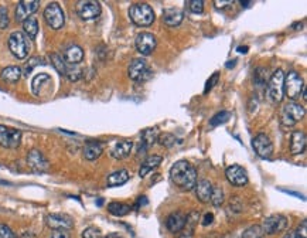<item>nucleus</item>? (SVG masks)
Returning <instances> with one entry per match:
<instances>
[{
    "label": "nucleus",
    "instance_id": "42",
    "mask_svg": "<svg viewBox=\"0 0 307 238\" xmlns=\"http://www.w3.org/2000/svg\"><path fill=\"white\" fill-rule=\"evenodd\" d=\"M67 77L70 81H78L81 77H82V70H80V68H68L67 70Z\"/></svg>",
    "mask_w": 307,
    "mask_h": 238
},
{
    "label": "nucleus",
    "instance_id": "44",
    "mask_svg": "<svg viewBox=\"0 0 307 238\" xmlns=\"http://www.w3.org/2000/svg\"><path fill=\"white\" fill-rule=\"evenodd\" d=\"M9 26V14L6 6H0V28H6Z\"/></svg>",
    "mask_w": 307,
    "mask_h": 238
},
{
    "label": "nucleus",
    "instance_id": "51",
    "mask_svg": "<svg viewBox=\"0 0 307 238\" xmlns=\"http://www.w3.org/2000/svg\"><path fill=\"white\" fill-rule=\"evenodd\" d=\"M254 2H241V5H242V7H249L251 5H252Z\"/></svg>",
    "mask_w": 307,
    "mask_h": 238
},
{
    "label": "nucleus",
    "instance_id": "32",
    "mask_svg": "<svg viewBox=\"0 0 307 238\" xmlns=\"http://www.w3.org/2000/svg\"><path fill=\"white\" fill-rule=\"evenodd\" d=\"M50 60H51V64L54 65V68L58 71V74L60 75H67V70H68V64L64 61V58L61 57L60 54H57V53H53V54L50 55Z\"/></svg>",
    "mask_w": 307,
    "mask_h": 238
},
{
    "label": "nucleus",
    "instance_id": "22",
    "mask_svg": "<svg viewBox=\"0 0 307 238\" xmlns=\"http://www.w3.org/2000/svg\"><path fill=\"white\" fill-rule=\"evenodd\" d=\"M84 60V50L80 46H70L64 53V61L70 65H77Z\"/></svg>",
    "mask_w": 307,
    "mask_h": 238
},
{
    "label": "nucleus",
    "instance_id": "7",
    "mask_svg": "<svg viewBox=\"0 0 307 238\" xmlns=\"http://www.w3.org/2000/svg\"><path fill=\"white\" fill-rule=\"evenodd\" d=\"M304 114H306V111L301 105L296 104L294 101L287 102L282 111V122L286 126H292L296 122H299L300 119H303Z\"/></svg>",
    "mask_w": 307,
    "mask_h": 238
},
{
    "label": "nucleus",
    "instance_id": "15",
    "mask_svg": "<svg viewBox=\"0 0 307 238\" xmlns=\"http://www.w3.org/2000/svg\"><path fill=\"white\" fill-rule=\"evenodd\" d=\"M27 164L30 166V169L37 173H43V172H47L50 167V163L46 159V156L41 153L40 150L33 149L28 152L27 155Z\"/></svg>",
    "mask_w": 307,
    "mask_h": 238
},
{
    "label": "nucleus",
    "instance_id": "24",
    "mask_svg": "<svg viewBox=\"0 0 307 238\" xmlns=\"http://www.w3.org/2000/svg\"><path fill=\"white\" fill-rule=\"evenodd\" d=\"M184 19V13L180 9H166L163 12V21L170 27H176L179 26Z\"/></svg>",
    "mask_w": 307,
    "mask_h": 238
},
{
    "label": "nucleus",
    "instance_id": "13",
    "mask_svg": "<svg viewBox=\"0 0 307 238\" xmlns=\"http://www.w3.org/2000/svg\"><path fill=\"white\" fill-rule=\"evenodd\" d=\"M39 6H40V2H37V0H21V2H19V5L16 7V13H14L16 21L27 20L28 17H31V14L39 10Z\"/></svg>",
    "mask_w": 307,
    "mask_h": 238
},
{
    "label": "nucleus",
    "instance_id": "48",
    "mask_svg": "<svg viewBox=\"0 0 307 238\" xmlns=\"http://www.w3.org/2000/svg\"><path fill=\"white\" fill-rule=\"evenodd\" d=\"M214 221V214L213 213H207L204 218H202V225H210L213 224Z\"/></svg>",
    "mask_w": 307,
    "mask_h": 238
},
{
    "label": "nucleus",
    "instance_id": "25",
    "mask_svg": "<svg viewBox=\"0 0 307 238\" xmlns=\"http://www.w3.org/2000/svg\"><path fill=\"white\" fill-rule=\"evenodd\" d=\"M132 142L130 141H120L114 145V148L111 150V156L115 159H125L130 155L132 150Z\"/></svg>",
    "mask_w": 307,
    "mask_h": 238
},
{
    "label": "nucleus",
    "instance_id": "47",
    "mask_svg": "<svg viewBox=\"0 0 307 238\" xmlns=\"http://www.w3.org/2000/svg\"><path fill=\"white\" fill-rule=\"evenodd\" d=\"M232 3H234V0H215L214 2V5H215L217 9H224V7L231 6Z\"/></svg>",
    "mask_w": 307,
    "mask_h": 238
},
{
    "label": "nucleus",
    "instance_id": "33",
    "mask_svg": "<svg viewBox=\"0 0 307 238\" xmlns=\"http://www.w3.org/2000/svg\"><path fill=\"white\" fill-rule=\"evenodd\" d=\"M51 78H50V75L47 74H39L36 78L33 80V84H31V89H33V94L34 95H40L41 92V87H43V84L44 81H50Z\"/></svg>",
    "mask_w": 307,
    "mask_h": 238
},
{
    "label": "nucleus",
    "instance_id": "36",
    "mask_svg": "<svg viewBox=\"0 0 307 238\" xmlns=\"http://www.w3.org/2000/svg\"><path fill=\"white\" fill-rule=\"evenodd\" d=\"M267 70L263 67H259L255 70L254 73V81L256 85H265L266 84V74Z\"/></svg>",
    "mask_w": 307,
    "mask_h": 238
},
{
    "label": "nucleus",
    "instance_id": "6",
    "mask_svg": "<svg viewBox=\"0 0 307 238\" xmlns=\"http://www.w3.org/2000/svg\"><path fill=\"white\" fill-rule=\"evenodd\" d=\"M44 20L48 26L54 30H58L64 26L65 23V17H64V12L58 3H50L46 10H44Z\"/></svg>",
    "mask_w": 307,
    "mask_h": 238
},
{
    "label": "nucleus",
    "instance_id": "50",
    "mask_svg": "<svg viewBox=\"0 0 307 238\" xmlns=\"http://www.w3.org/2000/svg\"><path fill=\"white\" fill-rule=\"evenodd\" d=\"M238 51H240V53H242V54H247L248 47H247V46H245V47H238Z\"/></svg>",
    "mask_w": 307,
    "mask_h": 238
},
{
    "label": "nucleus",
    "instance_id": "29",
    "mask_svg": "<svg viewBox=\"0 0 307 238\" xmlns=\"http://www.w3.org/2000/svg\"><path fill=\"white\" fill-rule=\"evenodd\" d=\"M0 77H2L3 81L9 82V84H14V82L20 80L21 70L19 67H16V65H10V67H6L2 71Z\"/></svg>",
    "mask_w": 307,
    "mask_h": 238
},
{
    "label": "nucleus",
    "instance_id": "19",
    "mask_svg": "<svg viewBox=\"0 0 307 238\" xmlns=\"http://www.w3.org/2000/svg\"><path fill=\"white\" fill-rule=\"evenodd\" d=\"M198 220H200V213L191 211L190 214H187L186 224L179 234V238H194V230H195V225L198 224Z\"/></svg>",
    "mask_w": 307,
    "mask_h": 238
},
{
    "label": "nucleus",
    "instance_id": "43",
    "mask_svg": "<svg viewBox=\"0 0 307 238\" xmlns=\"http://www.w3.org/2000/svg\"><path fill=\"white\" fill-rule=\"evenodd\" d=\"M0 238H17L13 230L6 224H0Z\"/></svg>",
    "mask_w": 307,
    "mask_h": 238
},
{
    "label": "nucleus",
    "instance_id": "46",
    "mask_svg": "<svg viewBox=\"0 0 307 238\" xmlns=\"http://www.w3.org/2000/svg\"><path fill=\"white\" fill-rule=\"evenodd\" d=\"M218 78H220V74L218 73H214L213 77L210 78L207 81V84H206V89H204V94H207L210 89H213V87L218 82Z\"/></svg>",
    "mask_w": 307,
    "mask_h": 238
},
{
    "label": "nucleus",
    "instance_id": "18",
    "mask_svg": "<svg viewBox=\"0 0 307 238\" xmlns=\"http://www.w3.org/2000/svg\"><path fill=\"white\" fill-rule=\"evenodd\" d=\"M306 133L303 130H293L290 138V152L292 155H301L306 149Z\"/></svg>",
    "mask_w": 307,
    "mask_h": 238
},
{
    "label": "nucleus",
    "instance_id": "3",
    "mask_svg": "<svg viewBox=\"0 0 307 238\" xmlns=\"http://www.w3.org/2000/svg\"><path fill=\"white\" fill-rule=\"evenodd\" d=\"M303 91H304V82L300 75L296 71H289L285 75V81H283V94H286L289 99L296 101L297 98H300Z\"/></svg>",
    "mask_w": 307,
    "mask_h": 238
},
{
    "label": "nucleus",
    "instance_id": "40",
    "mask_svg": "<svg viewBox=\"0 0 307 238\" xmlns=\"http://www.w3.org/2000/svg\"><path fill=\"white\" fill-rule=\"evenodd\" d=\"M157 141L160 142V145L166 146V148H170L176 143V136L172 135V133H163L157 138Z\"/></svg>",
    "mask_w": 307,
    "mask_h": 238
},
{
    "label": "nucleus",
    "instance_id": "34",
    "mask_svg": "<svg viewBox=\"0 0 307 238\" xmlns=\"http://www.w3.org/2000/svg\"><path fill=\"white\" fill-rule=\"evenodd\" d=\"M263 235H265V232L260 225H252L244 231L242 238H263Z\"/></svg>",
    "mask_w": 307,
    "mask_h": 238
},
{
    "label": "nucleus",
    "instance_id": "54",
    "mask_svg": "<svg viewBox=\"0 0 307 238\" xmlns=\"http://www.w3.org/2000/svg\"><path fill=\"white\" fill-rule=\"evenodd\" d=\"M235 62H236V61H235V60H234V61H229V64H227V67H228V68L234 67V65H235Z\"/></svg>",
    "mask_w": 307,
    "mask_h": 238
},
{
    "label": "nucleus",
    "instance_id": "12",
    "mask_svg": "<svg viewBox=\"0 0 307 238\" xmlns=\"http://www.w3.org/2000/svg\"><path fill=\"white\" fill-rule=\"evenodd\" d=\"M252 146H254L256 155L262 159H269L274 153V145L270 142V138L265 133H259L255 136L252 141Z\"/></svg>",
    "mask_w": 307,
    "mask_h": 238
},
{
    "label": "nucleus",
    "instance_id": "45",
    "mask_svg": "<svg viewBox=\"0 0 307 238\" xmlns=\"http://www.w3.org/2000/svg\"><path fill=\"white\" fill-rule=\"evenodd\" d=\"M296 234V237L297 238H307V221L306 220H303L300 223V225L297 227V230L294 231Z\"/></svg>",
    "mask_w": 307,
    "mask_h": 238
},
{
    "label": "nucleus",
    "instance_id": "30",
    "mask_svg": "<svg viewBox=\"0 0 307 238\" xmlns=\"http://www.w3.org/2000/svg\"><path fill=\"white\" fill-rule=\"evenodd\" d=\"M23 28H24V33L28 36V39L34 40L39 34V21L36 17H28L27 20L23 21Z\"/></svg>",
    "mask_w": 307,
    "mask_h": 238
},
{
    "label": "nucleus",
    "instance_id": "52",
    "mask_svg": "<svg viewBox=\"0 0 307 238\" xmlns=\"http://www.w3.org/2000/svg\"><path fill=\"white\" fill-rule=\"evenodd\" d=\"M105 238H123L122 237V235H119V234H109V235H108V237H105Z\"/></svg>",
    "mask_w": 307,
    "mask_h": 238
},
{
    "label": "nucleus",
    "instance_id": "41",
    "mask_svg": "<svg viewBox=\"0 0 307 238\" xmlns=\"http://www.w3.org/2000/svg\"><path fill=\"white\" fill-rule=\"evenodd\" d=\"M82 238H102V234L96 227H88L82 231Z\"/></svg>",
    "mask_w": 307,
    "mask_h": 238
},
{
    "label": "nucleus",
    "instance_id": "28",
    "mask_svg": "<svg viewBox=\"0 0 307 238\" xmlns=\"http://www.w3.org/2000/svg\"><path fill=\"white\" fill-rule=\"evenodd\" d=\"M157 138H159V133H157V129H146L142 135V145L141 149H139V153L142 152H146L154 142H157Z\"/></svg>",
    "mask_w": 307,
    "mask_h": 238
},
{
    "label": "nucleus",
    "instance_id": "5",
    "mask_svg": "<svg viewBox=\"0 0 307 238\" xmlns=\"http://www.w3.org/2000/svg\"><path fill=\"white\" fill-rule=\"evenodd\" d=\"M9 48L12 51V54L19 58V60H24L28 51H30V46H28V41H27L26 36L20 31H14L10 34L9 37Z\"/></svg>",
    "mask_w": 307,
    "mask_h": 238
},
{
    "label": "nucleus",
    "instance_id": "16",
    "mask_svg": "<svg viewBox=\"0 0 307 238\" xmlns=\"http://www.w3.org/2000/svg\"><path fill=\"white\" fill-rule=\"evenodd\" d=\"M46 223L50 228L55 231H68L73 228V220L65 214H48L46 217Z\"/></svg>",
    "mask_w": 307,
    "mask_h": 238
},
{
    "label": "nucleus",
    "instance_id": "37",
    "mask_svg": "<svg viewBox=\"0 0 307 238\" xmlns=\"http://www.w3.org/2000/svg\"><path fill=\"white\" fill-rule=\"evenodd\" d=\"M210 201H211L215 207H220L221 204L224 203V191H222V189H220V187H214Z\"/></svg>",
    "mask_w": 307,
    "mask_h": 238
},
{
    "label": "nucleus",
    "instance_id": "17",
    "mask_svg": "<svg viewBox=\"0 0 307 238\" xmlns=\"http://www.w3.org/2000/svg\"><path fill=\"white\" fill-rule=\"evenodd\" d=\"M225 176H227L228 182L232 186H236V187H242V186H245L248 183L247 170L238 166V164L229 166L227 172H225Z\"/></svg>",
    "mask_w": 307,
    "mask_h": 238
},
{
    "label": "nucleus",
    "instance_id": "9",
    "mask_svg": "<svg viewBox=\"0 0 307 238\" xmlns=\"http://www.w3.org/2000/svg\"><path fill=\"white\" fill-rule=\"evenodd\" d=\"M260 227H262V230H263L265 234L274 235V234H278V232L286 230L287 218L285 216H282V214H274V216H269L267 218H265Z\"/></svg>",
    "mask_w": 307,
    "mask_h": 238
},
{
    "label": "nucleus",
    "instance_id": "55",
    "mask_svg": "<svg viewBox=\"0 0 307 238\" xmlns=\"http://www.w3.org/2000/svg\"><path fill=\"white\" fill-rule=\"evenodd\" d=\"M222 238H235V237H232V235H224Z\"/></svg>",
    "mask_w": 307,
    "mask_h": 238
},
{
    "label": "nucleus",
    "instance_id": "31",
    "mask_svg": "<svg viewBox=\"0 0 307 238\" xmlns=\"http://www.w3.org/2000/svg\"><path fill=\"white\" fill-rule=\"evenodd\" d=\"M108 210L111 214H114L116 217H123V216H126L130 213V206H127L125 203H118V201H115V203H111L108 206Z\"/></svg>",
    "mask_w": 307,
    "mask_h": 238
},
{
    "label": "nucleus",
    "instance_id": "27",
    "mask_svg": "<svg viewBox=\"0 0 307 238\" xmlns=\"http://www.w3.org/2000/svg\"><path fill=\"white\" fill-rule=\"evenodd\" d=\"M161 160H163V157L159 156V155H152V156H149L142 163L141 166V170H139V176L141 177H145L147 175V173H150L152 170L156 169L159 164L161 163Z\"/></svg>",
    "mask_w": 307,
    "mask_h": 238
},
{
    "label": "nucleus",
    "instance_id": "26",
    "mask_svg": "<svg viewBox=\"0 0 307 238\" xmlns=\"http://www.w3.org/2000/svg\"><path fill=\"white\" fill-rule=\"evenodd\" d=\"M129 179H130V175L126 169L116 170L112 175L108 176V186L109 187H118V186L126 183Z\"/></svg>",
    "mask_w": 307,
    "mask_h": 238
},
{
    "label": "nucleus",
    "instance_id": "8",
    "mask_svg": "<svg viewBox=\"0 0 307 238\" xmlns=\"http://www.w3.org/2000/svg\"><path fill=\"white\" fill-rule=\"evenodd\" d=\"M127 74L130 77V80L133 81H146L152 77V70L149 68L147 62L142 58H134L133 61L129 64L127 67Z\"/></svg>",
    "mask_w": 307,
    "mask_h": 238
},
{
    "label": "nucleus",
    "instance_id": "39",
    "mask_svg": "<svg viewBox=\"0 0 307 238\" xmlns=\"http://www.w3.org/2000/svg\"><path fill=\"white\" fill-rule=\"evenodd\" d=\"M40 64H44V60L40 58V57H33V58H30L28 62H26V65H24V75L30 74V73L33 71V68L40 65Z\"/></svg>",
    "mask_w": 307,
    "mask_h": 238
},
{
    "label": "nucleus",
    "instance_id": "20",
    "mask_svg": "<svg viewBox=\"0 0 307 238\" xmlns=\"http://www.w3.org/2000/svg\"><path fill=\"white\" fill-rule=\"evenodd\" d=\"M195 189V196L200 200L201 203H208L211 200V194H213V184L208 180H200L198 183L194 186Z\"/></svg>",
    "mask_w": 307,
    "mask_h": 238
},
{
    "label": "nucleus",
    "instance_id": "56",
    "mask_svg": "<svg viewBox=\"0 0 307 238\" xmlns=\"http://www.w3.org/2000/svg\"><path fill=\"white\" fill-rule=\"evenodd\" d=\"M294 235H296V234H294ZM296 238H297V237H296Z\"/></svg>",
    "mask_w": 307,
    "mask_h": 238
},
{
    "label": "nucleus",
    "instance_id": "35",
    "mask_svg": "<svg viewBox=\"0 0 307 238\" xmlns=\"http://www.w3.org/2000/svg\"><path fill=\"white\" fill-rule=\"evenodd\" d=\"M231 118V114L228 112V111H221L218 114H215V115L211 118V121H210V125L211 126H218L221 123H225Z\"/></svg>",
    "mask_w": 307,
    "mask_h": 238
},
{
    "label": "nucleus",
    "instance_id": "10",
    "mask_svg": "<svg viewBox=\"0 0 307 238\" xmlns=\"http://www.w3.org/2000/svg\"><path fill=\"white\" fill-rule=\"evenodd\" d=\"M21 142V130L0 125V146L7 149L17 148Z\"/></svg>",
    "mask_w": 307,
    "mask_h": 238
},
{
    "label": "nucleus",
    "instance_id": "14",
    "mask_svg": "<svg viewBox=\"0 0 307 238\" xmlns=\"http://www.w3.org/2000/svg\"><path fill=\"white\" fill-rule=\"evenodd\" d=\"M156 37H154L152 33H141L138 34L136 40H134V46H136V50L141 53L142 55H149L152 54L156 48Z\"/></svg>",
    "mask_w": 307,
    "mask_h": 238
},
{
    "label": "nucleus",
    "instance_id": "23",
    "mask_svg": "<svg viewBox=\"0 0 307 238\" xmlns=\"http://www.w3.org/2000/svg\"><path fill=\"white\" fill-rule=\"evenodd\" d=\"M186 224V216L183 213H173L166 220V227L168 231L180 232Z\"/></svg>",
    "mask_w": 307,
    "mask_h": 238
},
{
    "label": "nucleus",
    "instance_id": "11",
    "mask_svg": "<svg viewBox=\"0 0 307 238\" xmlns=\"http://www.w3.org/2000/svg\"><path fill=\"white\" fill-rule=\"evenodd\" d=\"M77 13L82 20H94L100 14V5L94 0H82L77 5Z\"/></svg>",
    "mask_w": 307,
    "mask_h": 238
},
{
    "label": "nucleus",
    "instance_id": "1",
    "mask_svg": "<svg viewBox=\"0 0 307 238\" xmlns=\"http://www.w3.org/2000/svg\"><path fill=\"white\" fill-rule=\"evenodd\" d=\"M172 182L184 190H193L197 183V170L187 160H179L170 169Z\"/></svg>",
    "mask_w": 307,
    "mask_h": 238
},
{
    "label": "nucleus",
    "instance_id": "2",
    "mask_svg": "<svg viewBox=\"0 0 307 238\" xmlns=\"http://www.w3.org/2000/svg\"><path fill=\"white\" fill-rule=\"evenodd\" d=\"M129 17L139 27H147L154 21V12L147 3H134L129 9Z\"/></svg>",
    "mask_w": 307,
    "mask_h": 238
},
{
    "label": "nucleus",
    "instance_id": "53",
    "mask_svg": "<svg viewBox=\"0 0 307 238\" xmlns=\"http://www.w3.org/2000/svg\"><path fill=\"white\" fill-rule=\"evenodd\" d=\"M283 238H296V235H294L293 231H290V232H287L286 235H285Z\"/></svg>",
    "mask_w": 307,
    "mask_h": 238
},
{
    "label": "nucleus",
    "instance_id": "49",
    "mask_svg": "<svg viewBox=\"0 0 307 238\" xmlns=\"http://www.w3.org/2000/svg\"><path fill=\"white\" fill-rule=\"evenodd\" d=\"M51 238H71L67 231H55L51 235Z\"/></svg>",
    "mask_w": 307,
    "mask_h": 238
},
{
    "label": "nucleus",
    "instance_id": "38",
    "mask_svg": "<svg viewBox=\"0 0 307 238\" xmlns=\"http://www.w3.org/2000/svg\"><path fill=\"white\" fill-rule=\"evenodd\" d=\"M186 5H187L188 10L195 14L202 13V10H204V2L202 0H188Z\"/></svg>",
    "mask_w": 307,
    "mask_h": 238
},
{
    "label": "nucleus",
    "instance_id": "21",
    "mask_svg": "<svg viewBox=\"0 0 307 238\" xmlns=\"http://www.w3.org/2000/svg\"><path fill=\"white\" fill-rule=\"evenodd\" d=\"M104 152V145L98 141H89L84 145V149H82V153H84V157L87 160H95L102 155Z\"/></svg>",
    "mask_w": 307,
    "mask_h": 238
},
{
    "label": "nucleus",
    "instance_id": "4",
    "mask_svg": "<svg viewBox=\"0 0 307 238\" xmlns=\"http://www.w3.org/2000/svg\"><path fill=\"white\" fill-rule=\"evenodd\" d=\"M283 81H285L283 71L276 70L267 82V98L272 104H279L283 99Z\"/></svg>",
    "mask_w": 307,
    "mask_h": 238
}]
</instances>
